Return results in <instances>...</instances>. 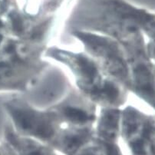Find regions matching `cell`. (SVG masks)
<instances>
[{"instance_id": "277c9868", "label": "cell", "mask_w": 155, "mask_h": 155, "mask_svg": "<svg viewBox=\"0 0 155 155\" xmlns=\"http://www.w3.org/2000/svg\"><path fill=\"white\" fill-rule=\"evenodd\" d=\"M107 155H118L117 154V152L116 150V149L114 147H113L112 146H107Z\"/></svg>"}, {"instance_id": "6da1fadb", "label": "cell", "mask_w": 155, "mask_h": 155, "mask_svg": "<svg viewBox=\"0 0 155 155\" xmlns=\"http://www.w3.org/2000/svg\"><path fill=\"white\" fill-rule=\"evenodd\" d=\"M12 116L18 126L37 135L48 137L52 134L51 126L43 116L32 112L31 110L15 107L12 108Z\"/></svg>"}, {"instance_id": "5b68a950", "label": "cell", "mask_w": 155, "mask_h": 155, "mask_svg": "<svg viewBox=\"0 0 155 155\" xmlns=\"http://www.w3.org/2000/svg\"><path fill=\"white\" fill-rule=\"evenodd\" d=\"M1 25H2V23H1V21H0V26H1Z\"/></svg>"}, {"instance_id": "7a4b0ae2", "label": "cell", "mask_w": 155, "mask_h": 155, "mask_svg": "<svg viewBox=\"0 0 155 155\" xmlns=\"http://www.w3.org/2000/svg\"><path fill=\"white\" fill-rule=\"evenodd\" d=\"M64 113L71 120L78 122H85L90 119V116L85 111L75 107H68L64 110Z\"/></svg>"}, {"instance_id": "8992f818", "label": "cell", "mask_w": 155, "mask_h": 155, "mask_svg": "<svg viewBox=\"0 0 155 155\" xmlns=\"http://www.w3.org/2000/svg\"><path fill=\"white\" fill-rule=\"evenodd\" d=\"M0 40H1V37H0Z\"/></svg>"}, {"instance_id": "3957f363", "label": "cell", "mask_w": 155, "mask_h": 155, "mask_svg": "<svg viewBox=\"0 0 155 155\" xmlns=\"http://www.w3.org/2000/svg\"><path fill=\"white\" fill-rule=\"evenodd\" d=\"M132 147H133V150L134 153H137L138 155H143L144 154V150H143V143L140 140L135 142L132 144Z\"/></svg>"}]
</instances>
